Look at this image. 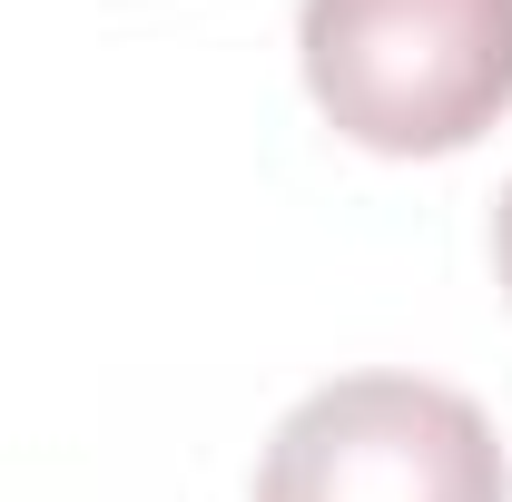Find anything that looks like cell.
Listing matches in <instances>:
<instances>
[{
  "label": "cell",
  "mask_w": 512,
  "mask_h": 502,
  "mask_svg": "<svg viewBox=\"0 0 512 502\" xmlns=\"http://www.w3.org/2000/svg\"><path fill=\"white\" fill-rule=\"evenodd\" d=\"M316 109L375 158H453L512 109V0H306Z\"/></svg>",
  "instance_id": "6da1fadb"
},
{
  "label": "cell",
  "mask_w": 512,
  "mask_h": 502,
  "mask_svg": "<svg viewBox=\"0 0 512 502\" xmlns=\"http://www.w3.org/2000/svg\"><path fill=\"white\" fill-rule=\"evenodd\" d=\"M256 502H512V473L473 394L424 375H335L266 434Z\"/></svg>",
  "instance_id": "7a4b0ae2"
},
{
  "label": "cell",
  "mask_w": 512,
  "mask_h": 502,
  "mask_svg": "<svg viewBox=\"0 0 512 502\" xmlns=\"http://www.w3.org/2000/svg\"><path fill=\"white\" fill-rule=\"evenodd\" d=\"M493 247H503V286H512V188H503V217H493Z\"/></svg>",
  "instance_id": "3957f363"
}]
</instances>
